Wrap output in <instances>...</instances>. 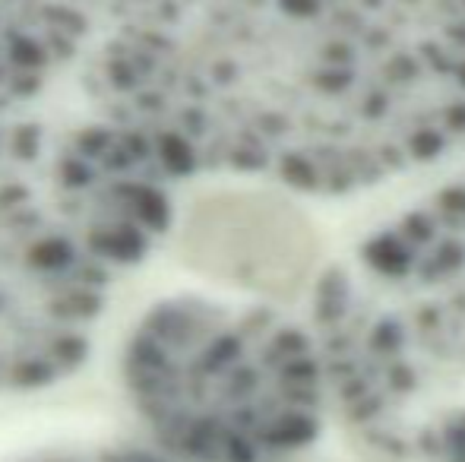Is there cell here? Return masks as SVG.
<instances>
[{
    "label": "cell",
    "instance_id": "cell-2",
    "mask_svg": "<svg viewBox=\"0 0 465 462\" xmlns=\"http://www.w3.org/2000/svg\"><path fill=\"white\" fill-rule=\"evenodd\" d=\"M124 389L162 450L187 462H257L282 434L279 342L253 317L193 298L134 327Z\"/></svg>",
    "mask_w": 465,
    "mask_h": 462
},
{
    "label": "cell",
    "instance_id": "cell-5",
    "mask_svg": "<svg viewBox=\"0 0 465 462\" xmlns=\"http://www.w3.org/2000/svg\"><path fill=\"white\" fill-rule=\"evenodd\" d=\"M48 462H162V459L149 457V453H134V450H104V453H89V457L48 459Z\"/></svg>",
    "mask_w": 465,
    "mask_h": 462
},
{
    "label": "cell",
    "instance_id": "cell-3",
    "mask_svg": "<svg viewBox=\"0 0 465 462\" xmlns=\"http://www.w3.org/2000/svg\"><path fill=\"white\" fill-rule=\"evenodd\" d=\"M181 260L215 282L285 298L307 279L317 238L307 216L266 191H219L190 206Z\"/></svg>",
    "mask_w": 465,
    "mask_h": 462
},
{
    "label": "cell",
    "instance_id": "cell-1",
    "mask_svg": "<svg viewBox=\"0 0 465 462\" xmlns=\"http://www.w3.org/2000/svg\"><path fill=\"white\" fill-rule=\"evenodd\" d=\"M174 178L102 117H0V393L61 383L174 225Z\"/></svg>",
    "mask_w": 465,
    "mask_h": 462
},
{
    "label": "cell",
    "instance_id": "cell-4",
    "mask_svg": "<svg viewBox=\"0 0 465 462\" xmlns=\"http://www.w3.org/2000/svg\"><path fill=\"white\" fill-rule=\"evenodd\" d=\"M93 35L89 0H0V117L25 114L67 74Z\"/></svg>",
    "mask_w": 465,
    "mask_h": 462
}]
</instances>
